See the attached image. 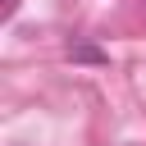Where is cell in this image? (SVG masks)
Here are the masks:
<instances>
[{"label": "cell", "mask_w": 146, "mask_h": 146, "mask_svg": "<svg viewBox=\"0 0 146 146\" xmlns=\"http://www.w3.org/2000/svg\"><path fill=\"white\" fill-rule=\"evenodd\" d=\"M68 55H73V59H82V64H105V59H110V55H105V50H96V46H68Z\"/></svg>", "instance_id": "6da1fadb"}, {"label": "cell", "mask_w": 146, "mask_h": 146, "mask_svg": "<svg viewBox=\"0 0 146 146\" xmlns=\"http://www.w3.org/2000/svg\"><path fill=\"white\" fill-rule=\"evenodd\" d=\"M14 9H18V0H5V18H9V14H14Z\"/></svg>", "instance_id": "7a4b0ae2"}]
</instances>
